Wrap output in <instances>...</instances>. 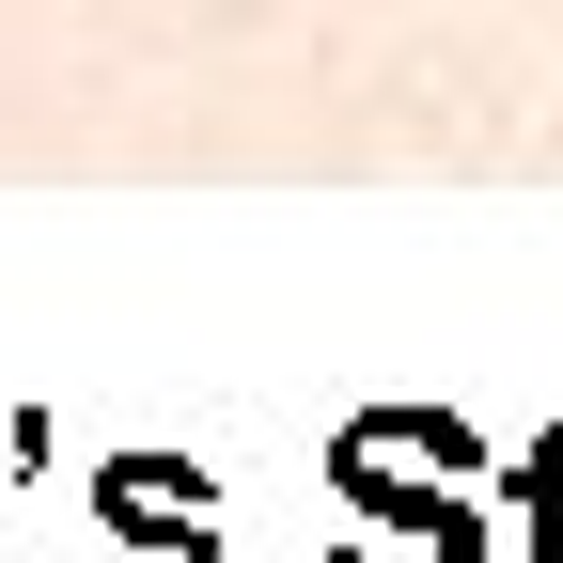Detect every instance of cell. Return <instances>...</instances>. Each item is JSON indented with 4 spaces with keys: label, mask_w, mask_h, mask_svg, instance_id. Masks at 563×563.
Segmentation results:
<instances>
[{
    "label": "cell",
    "mask_w": 563,
    "mask_h": 563,
    "mask_svg": "<svg viewBox=\"0 0 563 563\" xmlns=\"http://www.w3.org/2000/svg\"><path fill=\"white\" fill-rule=\"evenodd\" d=\"M344 563H485V517H470V501H439V517H391V532H361Z\"/></svg>",
    "instance_id": "obj_1"
}]
</instances>
